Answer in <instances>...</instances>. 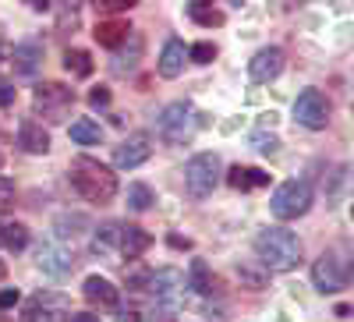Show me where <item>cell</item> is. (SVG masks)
I'll return each mask as SVG.
<instances>
[{"label":"cell","mask_w":354,"mask_h":322,"mask_svg":"<svg viewBox=\"0 0 354 322\" xmlns=\"http://www.w3.org/2000/svg\"><path fill=\"white\" fill-rule=\"evenodd\" d=\"M68 181L85 202H93V206H106V202H113V195H117L113 167H106L93 156H75L71 167H68Z\"/></svg>","instance_id":"cell-1"},{"label":"cell","mask_w":354,"mask_h":322,"mask_svg":"<svg viewBox=\"0 0 354 322\" xmlns=\"http://www.w3.org/2000/svg\"><path fill=\"white\" fill-rule=\"evenodd\" d=\"M255 255H259V266L262 269H270V273H290V269H298L305 248H301V238L294 230L266 227L259 238H255Z\"/></svg>","instance_id":"cell-2"},{"label":"cell","mask_w":354,"mask_h":322,"mask_svg":"<svg viewBox=\"0 0 354 322\" xmlns=\"http://www.w3.org/2000/svg\"><path fill=\"white\" fill-rule=\"evenodd\" d=\"M198 128V113L188 100H174L160 110L156 117V135L167 142V145H181L192 138V131Z\"/></svg>","instance_id":"cell-3"},{"label":"cell","mask_w":354,"mask_h":322,"mask_svg":"<svg viewBox=\"0 0 354 322\" xmlns=\"http://www.w3.org/2000/svg\"><path fill=\"white\" fill-rule=\"evenodd\" d=\"M312 202H315V191H312V184L301 178H294V181H283V184H277L273 188V195H270V213L277 216V220H298V216H305L308 209H312Z\"/></svg>","instance_id":"cell-4"},{"label":"cell","mask_w":354,"mask_h":322,"mask_svg":"<svg viewBox=\"0 0 354 322\" xmlns=\"http://www.w3.org/2000/svg\"><path fill=\"white\" fill-rule=\"evenodd\" d=\"M223 178V163L216 153H195L185 163V191L192 198H209Z\"/></svg>","instance_id":"cell-5"},{"label":"cell","mask_w":354,"mask_h":322,"mask_svg":"<svg viewBox=\"0 0 354 322\" xmlns=\"http://www.w3.org/2000/svg\"><path fill=\"white\" fill-rule=\"evenodd\" d=\"M75 106V89L64 82H39L36 85V93H32V110L43 113L46 121H64V117L71 113Z\"/></svg>","instance_id":"cell-6"},{"label":"cell","mask_w":354,"mask_h":322,"mask_svg":"<svg viewBox=\"0 0 354 322\" xmlns=\"http://www.w3.org/2000/svg\"><path fill=\"white\" fill-rule=\"evenodd\" d=\"M294 121L312 128V131H322L330 124V100L322 96L319 89L298 93V100H294Z\"/></svg>","instance_id":"cell-7"},{"label":"cell","mask_w":354,"mask_h":322,"mask_svg":"<svg viewBox=\"0 0 354 322\" xmlns=\"http://www.w3.org/2000/svg\"><path fill=\"white\" fill-rule=\"evenodd\" d=\"M312 283H315V290H322V294H337V290H344L347 287L344 258L337 252H322L315 258V266H312Z\"/></svg>","instance_id":"cell-8"},{"label":"cell","mask_w":354,"mask_h":322,"mask_svg":"<svg viewBox=\"0 0 354 322\" xmlns=\"http://www.w3.org/2000/svg\"><path fill=\"white\" fill-rule=\"evenodd\" d=\"M149 156H153V135H149V131H135V135H128V138L113 149V167H117V170H135V167H142Z\"/></svg>","instance_id":"cell-9"},{"label":"cell","mask_w":354,"mask_h":322,"mask_svg":"<svg viewBox=\"0 0 354 322\" xmlns=\"http://www.w3.org/2000/svg\"><path fill=\"white\" fill-rule=\"evenodd\" d=\"M68 319V298L39 290V294L25 305V322H64Z\"/></svg>","instance_id":"cell-10"},{"label":"cell","mask_w":354,"mask_h":322,"mask_svg":"<svg viewBox=\"0 0 354 322\" xmlns=\"http://www.w3.org/2000/svg\"><path fill=\"white\" fill-rule=\"evenodd\" d=\"M283 71V50L280 46H262L252 61H248V78L255 85H270Z\"/></svg>","instance_id":"cell-11"},{"label":"cell","mask_w":354,"mask_h":322,"mask_svg":"<svg viewBox=\"0 0 354 322\" xmlns=\"http://www.w3.org/2000/svg\"><path fill=\"white\" fill-rule=\"evenodd\" d=\"M149 290L156 294V301L163 308H177V298H181V290H185V273L181 269H156L149 276Z\"/></svg>","instance_id":"cell-12"},{"label":"cell","mask_w":354,"mask_h":322,"mask_svg":"<svg viewBox=\"0 0 354 322\" xmlns=\"http://www.w3.org/2000/svg\"><path fill=\"white\" fill-rule=\"evenodd\" d=\"M142 53H145V39H142V32H135V28H131L128 39L113 50L110 71H113V75H121V78H124V75H131V71L138 68V61H142Z\"/></svg>","instance_id":"cell-13"},{"label":"cell","mask_w":354,"mask_h":322,"mask_svg":"<svg viewBox=\"0 0 354 322\" xmlns=\"http://www.w3.org/2000/svg\"><path fill=\"white\" fill-rule=\"evenodd\" d=\"M39 269L50 273V276H68V273L75 269V255H71L64 245L50 241V245L39 248Z\"/></svg>","instance_id":"cell-14"},{"label":"cell","mask_w":354,"mask_h":322,"mask_svg":"<svg viewBox=\"0 0 354 322\" xmlns=\"http://www.w3.org/2000/svg\"><path fill=\"white\" fill-rule=\"evenodd\" d=\"M153 248V234L149 230H142L135 223H121V241H117V255H124V258H138Z\"/></svg>","instance_id":"cell-15"},{"label":"cell","mask_w":354,"mask_h":322,"mask_svg":"<svg viewBox=\"0 0 354 322\" xmlns=\"http://www.w3.org/2000/svg\"><path fill=\"white\" fill-rule=\"evenodd\" d=\"M188 64V46L181 39H167L163 50H160V61H156V71L160 78H177Z\"/></svg>","instance_id":"cell-16"},{"label":"cell","mask_w":354,"mask_h":322,"mask_svg":"<svg viewBox=\"0 0 354 322\" xmlns=\"http://www.w3.org/2000/svg\"><path fill=\"white\" fill-rule=\"evenodd\" d=\"M18 145L28 156H46L50 153V131L39 121H21L18 124Z\"/></svg>","instance_id":"cell-17"},{"label":"cell","mask_w":354,"mask_h":322,"mask_svg":"<svg viewBox=\"0 0 354 322\" xmlns=\"http://www.w3.org/2000/svg\"><path fill=\"white\" fill-rule=\"evenodd\" d=\"M82 294H85V301H88V305H100V308H113L117 301H121L117 287H113L106 276H85Z\"/></svg>","instance_id":"cell-18"},{"label":"cell","mask_w":354,"mask_h":322,"mask_svg":"<svg viewBox=\"0 0 354 322\" xmlns=\"http://www.w3.org/2000/svg\"><path fill=\"white\" fill-rule=\"evenodd\" d=\"M128 32H131V25L128 21H121V18H100L96 21V28H93V36H96V43L100 46H106V50H117L124 39H128Z\"/></svg>","instance_id":"cell-19"},{"label":"cell","mask_w":354,"mask_h":322,"mask_svg":"<svg viewBox=\"0 0 354 322\" xmlns=\"http://www.w3.org/2000/svg\"><path fill=\"white\" fill-rule=\"evenodd\" d=\"M227 184L234 191H252V188H266L270 184V173L259 167H230L227 170Z\"/></svg>","instance_id":"cell-20"},{"label":"cell","mask_w":354,"mask_h":322,"mask_svg":"<svg viewBox=\"0 0 354 322\" xmlns=\"http://www.w3.org/2000/svg\"><path fill=\"white\" fill-rule=\"evenodd\" d=\"M11 61H15L18 75H36L43 64V46L39 43H18V46H11Z\"/></svg>","instance_id":"cell-21"},{"label":"cell","mask_w":354,"mask_h":322,"mask_svg":"<svg viewBox=\"0 0 354 322\" xmlns=\"http://www.w3.org/2000/svg\"><path fill=\"white\" fill-rule=\"evenodd\" d=\"M117 241H121V223H100L93 234V255L100 258H113L117 255Z\"/></svg>","instance_id":"cell-22"},{"label":"cell","mask_w":354,"mask_h":322,"mask_svg":"<svg viewBox=\"0 0 354 322\" xmlns=\"http://www.w3.org/2000/svg\"><path fill=\"white\" fill-rule=\"evenodd\" d=\"M188 18L195 25H202V28H220L227 21V15L220 8H209V4H202V0H192V4H188Z\"/></svg>","instance_id":"cell-23"},{"label":"cell","mask_w":354,"mask_h":322,"mask_svg":"<svg viewBox=\"0 0 354 322\" xmlns=\"http://www.w3.org/2000/svg\"><path fill=\"white\" fill-rule=\"evenodd\" d=\"M68 135H71L75 145H100V142H103V128H100L96 121H88V117L75 121V124L68 128Z\"/></svg>","instance_id":"cell-24"},{"label":"cell","mask_w":354,"mask_h":322,"mask_svg":"<svg viewBox=\"0 0 354 322\" xmlns=\"http://www.w3.org/2000/svg\"><path fill=\"white\" fill-rule=\"evenodd\" d=\"M153 202H156V195H153V188H149V184H142V181L128 184V209H131V213H145V209H153Z\"/></svg>","instance_id":"cell-25"},{"label":"cell","mask_w":354,"mask_h":322,"mask_svg":"<svg viewBox=\"0 0 354 322\" xmlns=\"http://www.w3.org/2000/svg\"><path fill=\"white\" fill-rule=\"evenodd\" d=\"M185 287L198 290V294H209V290H213V276H209V266H205L202 258H195V262H192V273H188Z\"/></svg>","instance_id":"cell-26"},{"label":"cell","mask_w":354,"mask_h":322,"mask_svg":"<svg viewBox=\"0 0 354 322\" xmlns=\"http://www.w3.org/2000/svg\"><path fill=\"white\" fill-rule=\"evenodd\" d=\"M64 68L75 78H88V75H93V57H88V50H68L64 53Z\"/></svg>","instance_id":"cell-27"},{"label":"cell","mask_w":354,"mask_h":322,"mask_svg":"<svg viewBox=\"0 0 354 322\" xmlns=\"http://www.w3.org/2000/svg\"><path fill=\"white\" fill-rule=\"evenodd\" d=\"M28 227L25 223H4V252H25Z\"/></svg>","instance_id":"cell-28"},{"label":"cell","mask_w":354,"mask_h":322,"mask_svg":"<svg viewBox=\"0 0 354 322\" xmlns=\"http://www.w3.org/2000/svg\"><path fill=\"white\" fill-rule=\"evenodd\" d=\"M188 61H195V64H213V61H216V46H213V43H195V46H188Z\"/></svg>","instance_id":"cell-29"},{"label":"cell","mask_w":354,"mask_h":322,"mask_svg":"<svg viewBox=\"0 0 354 322\" xmlns=\"http://www.w3.org/2000/svg\"><path fill=\"white\" fill-rule=\"evenodd\" d=\"M241 283H248V290H262L266 287V269H252V266H238Z\"/></svg>","instance_id":"cell-30"},{"label":"cell","mask_w":354,"mask_h":322,"mask_svg":"<svg viewBox=\"0 0 354 322\" xmlns=\"http://www.w3.org/2000/svg\"><path fill=\"white\" fill-rule=\"evenodd\" d=\"M252 145H255L259 153L273 156V153L280 149V138H277V135H266V131H255V135H252Z\"/></svg>","instance_id":"cell-31"},{"label":"cell","mask_w":354,"mask_h":322,"mask_svg":"<svg viewBox=\"0 0 354 322\" xmlns=\"http://www.w3.org/2000/svg\"><path fill=\"white\" fill-rule=\"evenodd\" d=\"M15 181H8V178H0V213H11L15 209Z\"/></svg>","instance_id":"cell-32"},{"label":"cell","mask_w":354,"mask_h":322,"mask_svg":"<svg viewBox=\"0 0 354 322\" xmlns=\"http://www.w3.org/2000/svg\"><path fill=\"white\" fill-rule=\"evenodd\" d=\"M135 8V0H100L96 11L100 15H121V11H131Z\"/></svg>","instance_id":"cell-33"},{"label":"cell","mask_w":354,"mask_h":322,"mask_svg":"<svg viewBox=\"0 0 354 322\" xmlns=\"http://www.w3.org/2000/svg\"><path fill=\"white\" fill-rule=\"evenodd\" d=\"M15 100H18V89H15V82L0 78V106H11Z\"/></svg>","instance_id":"cell-34"},{"label":"cell","mask_w":354,"mask_h":322,"mask_svg":"<svg viewBox=\"0 0 354 322\" xmlns=\"http://www.w3.org/2000/svg\"><path fill=\"white\" fill-rule=\"evenodd\" d=\"M110 103V89H103V85H96L93 93H88V106L93 110H100V106H106Z\"/></svg>","instance_id":"cell-35"},{"label":"cell","mask_w":354,"mask_h":322,"mask_svg":"<svg viewBox=\"0 0 354 322\" xmlns=\"http://www.w3.org/2000/svg\"><path fill=\"white\" fill-rule=\"evenodd\" d=\"M18 298H21V294H18L15 287H4V290H0V312H8V308H15V305H18Z\"/></svg>","instance_id":"cell-36"},{"label":"cell","mask_w":354,"mask_h":322,"mask_svg":"<svg viewBox=\"0 0 354 322\" xmlns=\"http://www.w3.org/2000/svg\"><path fill=\"white\" fill-rule=\"evenodd\" d=\"M64 322H100V315H88V312H82V315H75V312H71V315H68Z\"/></svg>","instance_id":"cell-37"},{"label":"cell","mask_w":354,"mask_h":322,"mask_svg":"<svg viewBox=\"0 0 354 322\" xmlns=\"http://www.w3.org/2000/svg\"><path fill=\"white\" fill-rule=\"evenodd\" d=\"M117 322H142V312L128 308V312H121V319H117Z\"/></svg>","instance_id":"cell-38"},{"label":"cell","mask_w":354,"mask_h":322,"mask_svg":"<svg viewBox=\"0 0 354 322\" xmlns=\"http://www.w3.org/2000/svg\"><path fill=\"white\" fill-rule=\"evenodd\" d=\"M170 245H174V248H192V241H188V238H170Z\"/></svg>","instance_id":"cell-39"},{"label":"cell","mask_w":354,"mask_h":322,"mask_svg":"<svg viewBox=\"0 0 354 322\" xmlns=\"http://www.w3.org/2000/svg\"><path fill=\"white\" fill-rule=\"evenodd\" d=\"M4 57H11V46H8V43H0V61H4Z\"/></svg>","instance_id":"cell-40"},{"label":"cell","mask_w":354,"mask_h":322,"mask_svg":"<svg viewBox=\"0 0 354 322\" xmlns=\"http://www.w3.org/2000/svg\"><path fill=\"white\" fill-rule=\"evenodd\" d=\"M0 248H4V223H0Z\"/></svg>","instance_id":"cell-41"},{"label":"cell","mask_w":354,"mask_h":322,"mask_svg":"<svg viewBox=\"0 0 354 322\" xmlns=\"http://www.w3.org/2000/svg\"><path fill=\"white\" fill-rule=\"evenodd\" d=\"M0 276H4V266H0Z\"/></svg>","instance_id":"cell-42"},{"label":"cell","mask_w":354,"mask_h":322,"mask_svg":"<svg viewBox=\"0 0 354 322\" xmlns=\"http://www.w3.org/2000/svg\"><path fill=\"white\" fill-rule=\"evenodd\" d=\"M0 163H4V160H0Z\"/></svg>","instance_id":"cell-43"}]
</instances>
